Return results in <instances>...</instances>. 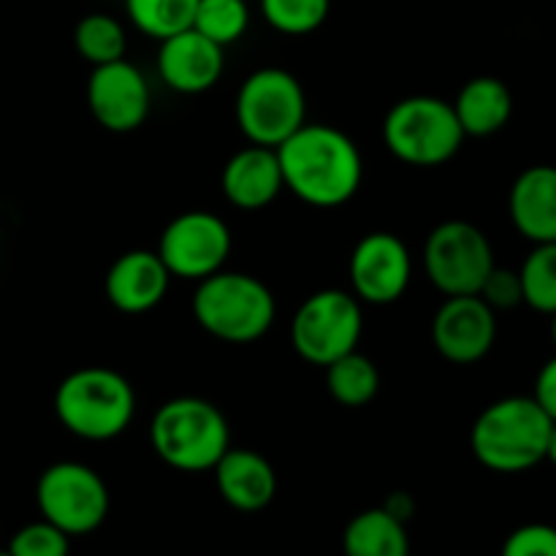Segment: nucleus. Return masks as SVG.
Instances as JSON below:
<instances>
[{
  "label": "nucleus",
  "mask_w": 556,
  "mask_h": 556,
  "mask_svg": "<svg viewBox=\"0 0 556 556\" xmlns=\"http://www.w3.org/2000/svg\"><path fill=\"white\" fill-rule=\"evenodd\" d=\"M478 296H481L494 313H500V309H514L519 307V304H525V291H521L519 271L494 266V269L489 271L486 280H483Z\"/></svg>",
  "instance_id": "29"
},
{
  "label": "nucleus",
  "mask_w": 556,
  "mask_h": 556,
  "mask_svg": "<svg viewBox=\"0 0 556 556\" xmlns=\"http://www.w3.org/2000/svg\"><path fill=\"white\" fill-rule=\"evenodd\" d=\"M41 519L60 527L65 535H90L109 516V489L92 467L81 462H58L47 467L36 483Z\"/></svg>",
  "instance_id": "9"
},
{
  "label": "nucleus",
  "mask_w": 556,
  "mask_h": 556,
  "mask_svg": "<svg viewBox=\"0 0 556 556\" xmlns=\"http://www.w3.org/2000/svg\"><path fill=\"white\" fill-rule=\"evenodd\" d=\"M451 106H454L465 136L483 139L508 125L510 114H514V96L497 76H476L462 87Z\"/></svg>",
  "instance_id": "20"
},
{
  "label": "nucleus",
  "mask_w": 556,
  "mask_h": 556,
  "mask_svg": "<svg viewBox=\"0 0 556 556\" xmlns=\"http://www.w3.org/2000/svg\"><path fill=\"white\" fill-rule=\"evenodd\" d=\"M525 304L543 315L556 313V242L535 244L519 269Z\"/></svg>",
  "instance_id": "25"
},
{
  "label": "nucleus",
  "mask_w": 556,
  "mask_h": 556,
  "mask_svg": "<svg viewBox=\"0 0 556 556\" xmlns=\"http://www.w3.org/2000/svg\"><path fill=\"white\" fill-rule=\"evenodd\" d=\"M510 220L532 244L556 242V166H530L508 195Z\"/></svg>",
  "instance_id": "19"
},
{
  "label": "nucleus",
  "mask_w": 556,
  "mask_h": 556,
  "mask_svg": "<svg viewBox=\"0 0 556 556\" xmlns=\"http://www.w3.org/2000/svg\"><path fill=\"white\" fill-rule=\"evenodd\" d=\"M552 427L554 421L532 396H505L472 424V456L492 472H527L546 462Z\"/></svg>",
  "instance_id": "2"
},
{
  "label": "nucleus",
  "mask_w": 556,
  "mask_h": 556,
  "mask_svg": "<svg viewBox=\"0 0 556 556\" xmlns=\"http://www.w3.org/2000/svg\"><path fill=\"white\" fill-rule=\"evenodd\" d=\"M546 459L552 462V465L556 467V421L552 427V438H548V451H546Z\"/></svg>",
  "instance_id": "33"
},
{
  "label": "nucleus",
  "mask_w": 556,
  "mask_h": 556,
  "mask_svg": "<svg viewBox=\"0 0 556 556\" xmlns=\"http://www.w3.org/2000/svg\"><path fill=\"white\" fill-rule=\"evenodd\" d=\"M250 25V9L244 0H199L193 30L215 41L217 47L239 41Z\"/></svg>",
  "instance_id": "26"
},
{
  "label": "nucleus",
  "mask_w": 556,
  "mask_h": 556,
  "mask_svg": "<svg viewBox=\"0 0 556 556\" xmlns=\"http://www.w3.org/2000/svg\"><path fill=\"white\" fill-rule=\"evenodd\" d=\"M237 123L250 144L277 150L307 123L302 81L286 68L253 71L239 87Z\"/></svg>",
  "instance_id": "7"
},
{
  "label": "nucleus",
  "mask_w": 556,
  "mask_h": 556,
  "mask_svg": "<svg viewBox=\"0 0 556 556\" xmlns=\"http://www.w3.org/2000/svg\"><path fill=\"white\" fill-rule=\"evenodd\" d=\"M199 0H125L130 22L152 38H168L193 27Z\"/></svg>",
  "instance_id": "24"
},
{
  "label": "nucleus",
  "mask_w": 556,
  "mask_h": 556,
  "mask_svg": "<svg viewBox=\"0 0 556 556\" xmlns=\"http://www.w3.org/2000/svg\"><path fill=\"white\" fill-rule=\"evenodd\" d=\"M155 253L168 275L199 282L223 269L231 253V231L212 212H182L163 228Z\"/></svg>",
  "instance_id": "11"
},
{
  "label": "nucleus",
  "mask_w": 556,
  "mask_h": 556,
  "mask_svg": "<svg viewBox=\"0 0 556 556\" xmlns=\"http://www.w3.org/2000/svg\"><path fill=\"white\" fill-rule=\"evenodd\" d=\"M220 497L242 514L264 510L277 494V472L266 456L250 448H228L215 467Z\"/></svg>",
  "instance_id": "18"
},
{
  "label": "nucleus",
  "mask_w": 556,
  "mask_h": 556,
  "mask_svg": "<svg viewBox=\"0 0 556 556\" xmlns=\"http://www.w3.org/2000/svg\"><path fill=\"white\" fill-rule=\"evenodd\" d=\"M220 188L228 204L239 206V210L255 212L269 206L286 188L277 150L258 144L239 150L237 155L228 157L226 168H223Z\"/></svg>",
  "instance_id": "17"
},
{
  "label": "nucleus",
  "mask_w": 556,
  "mask_h": 556,
  "mask_svg": "<svg viewBox=\"0 0 556 556\" xmlns=\"http://www.w3.org/2000/svg\"><path fill=\"white\" fill-rule=\"evenodd\" d=\"M552 340H554V345H556V313L552 315Z\"/></svg>",
  "instance_id": "34"
},
{
  "label": "nucleus",
  "mask_w": 556,
  "mask_h": 556,
  "mask_svg": "<svg viewBox=\"0 0 556 556\" xmlns=\"http://www.w3.org/2000/svg\"><path fill=\"white\" fill-rule=\"evenodd\" d=\"M383 139L391 155L407 166L434 168L448 163L467 139L454 106L434 96H410L389 109Z\"/></svg>",
  "instance_id": "6"
},
{
  "label": "nucleus",
  "mask_w": 556,
  "mask_h": 556,
  "mask_svg": "<svg viewBox=\"0 0 556 556\" xmlns=\"http://www.w3.org/2000/svg\"><path fill=\"white\" fill-rule=\"evenodd\" d=\"M532 400L543 407V413H546L552 421H556V356L548 358L541 367V372H538Z\"/></svg>",
  "instance_id": "31"
},
{
  "label": "nucleus",
  "mask_w": 556,
  "mask_h": 556,
  "mask_svg": "<svg viewBox=\"0 0 556 556\" xmlns=\"http://www.w3.org/2000/svg\"><path fill=\"white\" fill-rule=\"evenodd\" d=\"M87 103L101 128L130 134L150 117V85L125 58L96 65L87 81Z\"/></svg>",
  "instance_id": "14"
},
{
  "label": "nucleus",
  "mask_w": 556,
  "mask_h": 556,
  "mask_svg": "<svg viewBox=\"0 0 556 556\" xmlns=\"http://www.w3.org/2000/svg\"><path fill=\"white\" fill-rule=\"evenodd\" d=\"M54 413L76 438L106 443L119 438L134 421V386L117 369L81 367L54 391Z\"/></svg>",
  "instance_id": "3"
},
{
  "label": "nucleus",
  "mask_w": 556,
  "mask_h": 556,
  "mask_svg": "<svg viewBox=\"0 0 556 556\" xmlns=\"http://www.w3.org/2000/svg\"><path fill=\"white\" fill-rule=\"evenodd\" d=\"M5 552L11 556H68L71 535H65L60 527L49 525L47 519L30 521L11 535Z\"/></svg>",
  "instance_id": "28"
},
{
  "label": "nucleus",
  "mask_w": 556,
  "mask_h": 556,
  "mask_svg": "<svg viewBox=\"0 0 556 556\" xmlns=\"http://www.w3.org/2000/svg\"><path fill=\"white\" fill-rule=\"evenodd\" d=\"M500 556H556V527L525 525L510 532Z\"/></svg>",
  "instance_id": "30"
},
{
  "label": "nucleus",
  "mask_w": 556,
  "mask_h": 556,
  "mask_svg": "<svg viewBox=\"0 0 556 556\" xmlns=\"http://www.w3.org/2000/svg\"><path fill=\"white\" fill-rule=\"evenodd\" d=\"M494 250L486 233L467 220H445L424 244V269L445 296H472L494 269Z\"/></svg>",
  "instance_id": "10"
},
{
  "label": "nucleus",
  "mask_w": 556,
  "mask_h": 556,
  "mask_svg": "<svg viewBox=\"0 0 556 556\" xmlns=\"http://www.w3.org/2000/svg\"><path fill=\"white\" fill-rule=\"evenodd\" d=\"M362 302L340 288H326L302 302L291 320V345L315 367H329L362 340Z\"/></svg>",
  "instance_id": "8"
},
{
  "label": "nucleus",
  "mask_w": 556,
  "mask_h": 556,
  "mask_svg": "<svg viewBox=\"0 0 556 556\" xmlns=\"http://www.w3.org/2000/svg\"><path fill=\"white\" fill-rule=\"evenodd\" d=\"M282 182L309 206L334 210L362 188L364 161L358 147L334 125L304 123L277 147Z\"/></svg>",
  "instance_id": "1"
},
{
  "label": "nucleus",
  "mask_w": 556,
  "mask_h": 556,
  "mask_svg": "<svg viewBox=\"0 0 556 556\" xmlns=\"http://www.w3.org/2000/svg\"><path fill=\"white\" fill-rule=\"evenodd\" d=\"M342 552L345 556H410L407 525L394 519L383 505L362 510L342 532Z\"/></svg>",
  "instance_id": "21"
},
{
  "label": "nucleus",
  "mask_w": 556,
  "mask_h": 556,
  "mask_svg": "<svg viewBox=\"0 0 556 556\" xmlns=\"http://www.w3.org/2000/svg\"><path fill=\"white\" fill-rule=\"evenodd\" d=\"M0 556H11V554L9 552H0Z\"/></svg>",
  "instance_id": "35"
},
{
  "label": "nucleus",
  "mask_w": 556,
  "mask_h": 556,
  "mask_svg": "<svg viewBox=\"0 0 556 556\" xmlns=\"http://www.w3.org/2000/svg\"><path fill=\"white\" fill-rule=\"evenodd\" d=\"M413 277V258L396 233L372 231L353 248L351 286L364 304H391L402 299Z\"/></svg>",
  "instance_id": "12"
},
{
  "label": "nucleus",
  "mask_w": 556,
  "mask_h": 556,
  "mask_svg": "<svg viewBox=\"0 0 556 556\" xmlns=\"http://www.w3.org/2000/svg\"><path fill=\"white\" fill-rule=\"evenodd\" d=\"M155 454L179 472H206L231 448V432L220 407L199 396H177L152 416Z\"/></svg>",
  "instance_id": "5"
},
{
  "label": "nucleus",
  "mask_w": 556,
  "mask_h": 556,
  "mask_svg": "<svg viewBox=\"0 0 556 556\" xmlns=\"http://www.w3.org/2000/svg\"><path fill=\"white\" fill-rule=\"evenodd\" d=\"M168 282L172 275L155 250H128L106 271L103 291L119 313L139 315L163 302Z\"/></svg>",
  "instance_id": "16"
},
{
  "label": "nucleus",
  "mask_w": 556,
  "mask_h": 556,
  "mask_svg": "<svg viewBox=\"0 0 556 556\" xmlns=\"http://www.w3.org/2000/svg\"><path fill=\"white\" fill-rule=\"evenodd\" d=\"M277 304L269 288L244 271H215L199 280L193 315L201 329L220 342L250 345L275 324Z\"/></svg>",
  "instance_id": "4"
},
{
  "label": "nucleus",
  "mask_w": 556,
  "mask_h": 556,
  "mask_svg": "<svg viewBox=\"0 0 556 556\" xmlns=\"http://www.w3.org/2000/svg\"><path fill=\"white\" fill-rule=\"evenodd\" d=\"M331 0H261V14L286 36H307L326 22Z\"/></svg>",
  "instance_id": "27"
},
{
  "label": "nucleus",
  "mask_w": 556,
  "mask_h": 556,
  "mask_svg": "<svg viewBox=\"0 0 556 556\" xmlns=\"http://www.w3.org/2000/svg\"><path fill=\"white\" fill-rule=\"evenodd\" d=\"M326 369V386L337 405L364 407L375 400L380 389V372L369 356L358 351L345 353L342 358L331 362Z\"/></svg>",
  "instance_id": "22"
},
{
  "label": "nucleus",
  "mask_w": 556,
  "mask_h": 556,
  "mask_svg": "<svg viewBox=\"0 0 556 556\" xmlns=\"http://www.w3.org/2000/svg\"><path fill=\"white\" fill-rule=\"evenodd\" d=\"M74 47L96 68V65L123 60L125 49H128V38H125V27L114 16L87 14L85 20L76 22Z\"/></svg>",
  "instance_id": "23"
},
{
  "label": "nucleus",
  "mask_w": 556,
  "mask_h": 556,
  "mask_svg": "<svg viewBox=\"0 0 556 556\" xmlns=\"http://www.w3.org/2000/svg\"><path fill=\"white\" fill-rule=\"evenodd\" d=\"M157 71L172 90L185 92V96L206 92L217 85L223 74V47L188 27L177 36L163 38L161 52H157Z\"/></svg>",
  "instance_id": "15"
},
{
  "label": "nucleus",
  "mask_w": 556,
  "mask_h": 556,
  "mask_svg": "<svg viewBox=\"0 0 556 556\" xmlns=\"http://www.w3.org/2000/svg\"><path fill=\"white\" fill-rule=\"evenodd\" d=\"M432 340L451 364H478L497 342V313L478 293L445 296L432 320Z\"/></svg>",
  "instance_id": "13"
},
{
  "label": "nucleus",
  "mask_w": 556,
  "mask_h": 556,
  "mask_svg": "<svg viewBox=\"0 0 556 556\" xmlns=\"http://www.w3.org/2000/svg\"><path fill=\"white\" fill-rule=\"evenodd\" d=\"M383 508L389 510V514L394 516V519H400L402 525H407V521L413 519V510H416V505H413V497H410V494H405V492H394V494H391L389 500H386Z\"/></svg>",
  "instance_id": "32"
}]
</instances>
